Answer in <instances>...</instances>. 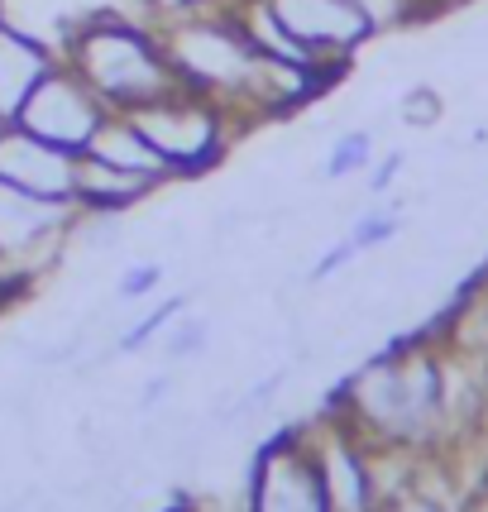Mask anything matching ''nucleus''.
I'll return each mask as SVG.
<instances>
[{
  "mask_svg": "<svg viewBox=\"0 0 488 512\" xmlns=\"http://www.w3.org/2000/svg\"><path fill=\"white\" fill-rule=\"evenodd\" d=\"M345 398L374 436L417 446L445 422V355L426 340L398 345L393 355L364 364Z\"/></svg>",
  "mask_w": 488,
  "mask_h": 512,
  "instance_id": "f257e3e1",
  "label": "nucleus"
},
{
  "mask_svg": "<svg viewBox=\"0 0 488 512\" xmlns=\"http://www.w3.org/2000/svg\"><path fill=\"white\" fill-rule=\"evenodd\" d=\"M67 67L101 96L106 111H139L182 87L163 44L125 20L82 24L67 48Z\"/></svg>",
  "mask_w": 488,
  "mask_h": 512,
  "instance_id": "f03ea898",
  "label": "nucleus"
},
{
  "mask_svg": "<svg viewBox=\"0 0 488 512\" xmlns=\"http://www.w3.org/2000/svg\"><path fill=\"white\" fill-rule=\"evenodd\" d=\"M163 53L178 72V82L187 91H201L211 101H249L254 91V77H259V63L264 53L244 39V29L235 24V15H192V20H178L163 39Z\"/></svg>",
  "mask_w": 488,
  "mask_h": 512,
  "instance_id": "7ed1b4c3",
  "label": "nucleus"
},
{
  "mask_svg": "<svg viewBox=\"0 0 488 512\" xmlns=\"http://www.w3.org/2000/svg\"><path fill=\"white\" fill-rule=\"evenodd\" d=\"M139 125V134L158 149V158L168 163V173H201L211 168L225 149V115L211 96L201 91H168L139 111H125Z\"/></svg>",
  "mask_w": 488,
  "mask_h": 512,
  "instance_id": "20e7f679",
  "label": "nucleus"
},
{
  "mask_svg": "<svg viewBox=\"0 0 488 512\" xmlns=\"http://www.w3.org/2000/svg\"><path fill=\"white\" fill-rule=\"evenodd\" d=\"M106 106H101V96L72 72L67 63H53L44 72V82L29 91V101L20 106V115L10 120V125H20V130L39 134L48 144H58L67 154H82L91 144V134L96 125L106 120Z\"/></svg>",
  "mask_w": 488,
  "mask_h": 512,
  "instance_id": "39448f33",
  "label": "nucleus"
},
{
  "mask_svg": "<svg viewBox=\"0 0 488 512\" xmlns=\"http://www.w3.org/2000/svg\"><path fill=\"white\" fill-rule=\"evenodd\" d=\"M264 5L316 63H345L364 39H374L355 0H264Z\"/></svg>",
  "mask_w": 488,
  "mask_h": 512,
  "instance_id": "423d86ee",
  "label": "nucleus"
},
{
  "mask_svg": "<svg viewBox=\"0 0 488 512\" xmlns=\"http://www.w3.org/2000/svg\"><path fill=\"white\" fill-rule=\"evenodd\" d=\"M0 182L20 187L29 197L67 201L72 206V192H77V154H67V149L20 130V125H5L0 130Z\"/></svg>",
  "mask_w": 488,
  "mask_h": 512,
  "instance_id": "0eeeda50",
  "label": "nucleus"
},
{
  "mask_svg": "<svg viewBox=\"0 0 488 512\" xmlns=\"http://www.w3.org/2000/svg\"><path fill=\"white\" fill-rule=\"evenodd\" d=\"M254 512H331L321 460L292 441H278L259 460L254 479Z\"/></svg>",
  "mask_w": 488,
  "mask_h": 512,
  "instance_id": "6e6552de",
  "label": "nucleus"
},
{
  "mask_svg": "<svg viewBox=\"0 0 488 512\" xmlns=\"http://www.w3.org/2000/svg\"><path fill=\"white\" fill-rule=\"evenodd\" d=\"M67 230H72V206L67 201L29 197L20 187L0 182V264L39 254V249L53 245Z\"/></svg>",
  "mask_w": 488,
  "mask_h": 512,
  "instance_id": "1a4fd4ad",
  "label": "nucleus"
},
{
  "mask_svg": "<svg viewBox=\"0 0 488 512\" xmlns=\"http://www.w3.org/2000/svg\"><path fill=\"white\" fill-rule=\"evenodd\" d=\"M48 67H53V53L39 39L20 34L15 24H0V120L5 125L20 115V106L44 82Z\"/></svg>",
  "mask_w": 488,
  "mask_h": 512,
  "instance_id": "9d476101",
  "label": "nucleus"
},
{
  "mask_svg": "<svg viewBox=\"0 0 488 512\" xmlns=\"http://www.w3.org/2000/svg\"><path fill=\"white\" fill-rule=\"evenodd\" d=\"M158 187V178H144V173H125V168H111L101 158L77 154V192H72V206L82 211H130L134 201H144Z\"/></svg>",
  "mask_w": 488,
  "mask_h": 512,
  "instance_id": "9b49d317",
  "label": "nucleus"
},
{
  "mask_svg": "<svg viewBox=\"0 0 488 512\" xmlns=\"http://www.w3.org/2000/svg\"><path fill=\"white\" fill-rule=\"evenodd\" d=\"M82 154L101 158V163H111V168H125V173H144V178H173L168 173V163L158 158V149L139 134V125H134L125 111H111L101 125H96V134H91V144L82 149Z\"/></svg>",
  "mask_w": 488,
  "mask_h": 512,
  "instance_id": "f8f14e48",
  "label": "nucleus"
},
{
  "mask_svg": "<svg viewBox=\"0 0 488 512\" xmlns=\"http://www.w3.org/2000/svg\"><path fill=\"white\" fill-rule=\"evenodd\" d=\"M321 460V479H326V498H331V512H378V484L364 455H359L350 441H326V450L316 455Z\"/></svg>",
  "mask_w": 488,
  "mask_h": 512,
  "instance_id": "ddd939ff",
  "label": "nucleus"
},
{
  "mask_svg": "<svg viewBox=\"0 0 488 512\" xmlns=\"http://www.w3.org/2000/svg\"><path fill=\"white\" fill-rule=\"evenodd\" d=\"M359 15L369 20L374 34H393V29H412V24H426L445 15L436 0H355Z\"/></svg>",
  "mask_w": 488,
  "mask_h": 512,
  "instance_id": "4468645a",
  "label": "nucleus"
},
{
  "mask_svg": "<svg viewBox=\"0 0 488 512\" xmlns=\"http://www.w3.org/2000/svg\"><path fill=\"white\" fill-rule=\"evenodd\" d=\"M374 163V134L369 130H350L340 134L331 144V154H326V178L340 182V178H355V173H364Z\"/></svg>",
  "mask_w": 488,
  "mask_h": 512,
  "instance_id": "2eb2a0df",
  "label": "nucleus"
},
{
  "mask_svg": "<svg viewBox=\"0 0 488 512\" xmlns=\"http://www.w3.org/2000/svg\"><path fill=\"white\" fill-rule=\"evenodd\" d=\"M206 345H211V321H206V316L178 312L168 321V331H163V355L168 359H192V355H201Z\"/></svg>",
  "mask_w": 488,
  "mask_h": 512,
  "instance_id": "dca6fc26",
  "label": "nucleus"
},
{
  "mask_svg": "<svg viewBox=\"0 0 488 512\" xmlns=\"http://www.w3.org/2000/svg\"><path fill=\"white\" fill-rule=\"evenodd\" d=\"M441 115H445V101H441V91L436 87H407L402 91V101H398V120L407 125V130H436L441 125Z\"/></svg>",
  "mask_w": 488,
  "mask_h": 512,
  "instance_id": "f3484780",
  "label": "nucleus"
},
{
  "mask_svg": "<svg viewBox=\"0 0 488 512\" xmlns=\"http://www.w3.org/2000/svg\"><path fill=\"white\" fill-rule=\"evenodd\" d=\"M398 230H402V211H398V206H374V211H364V216L350 225V245L364 254V249L388 245Z\"/></svg>",
  "mask_w": 488,
  "mask_h": 512,
  "instance_id": "a211bd4d",
  "label": "nucleus"
},
{
  "mask_svg": "<svg viewBox=\"0 0 488 512\" xmlns=\"http://www.w3.org/2000/svg\"><path fill=\"white\" fill-rule=\"evenodd\" d=\"M182 312V297H173V302H163V307H154V312L144 316V321H134V331H125L120 340H115V350L120 355H134V350H144L154 335H163L168 331V321Z\"/></svg>",
  "mask_w": 488,
  "mask_h": 512,
  "instance_id": "6ab92c4d",
  "label": "nucleus"
},
{
  "mask_svg": "<svg viewBox=\"0 0 488 512\" xmlns=\"http://www.w3.org/2000/svg\"><path fill=\"white\" fill-rule=\"evenodd\" d=\"M163 283V264H134L120 283H115V292H120V302H139V297H149V292Z\"/></svg>",
  "mask_w": 488,
  "mask_h": 512,
  "instance_id": "aec40b11",
  "label": "nucleus"
},
{
  "mask_svg": "<svg viewBox=\"0 0 488 512\" xmlns=\"http://www.w3.org/2000/svg\"><path fill=\"white\" fill-rule=\"evenodd\" d=\"M378 512H460V508H450V503H441V498H431L422 489H402L393 498H378Z\"/></svg>",
  "mask_w": 488,
  "mask_h": 512,
  "instance_id": "412c9836",
  "label": "nucleus"
},
{
  "mask_svg": "<svg viewBox=\"0 0 488 512\" xmlns=\"http://www.w3.org/2000/svg\"><path fill=\"white\" fill-rule=\"evenodd\" d=\"M355 254H359V249L350 245V235H345V240H335V245L326 249V259H321V264L311 268V278H316V283H326L331 273H340L345 264H355Z\"/></svg>",
  "mask_w": 488,
  "mask_h": 512,
  "instance_id": "4be33fe9",
  "label": "nucleus"
},
{
  "mask_svg": "<svg viewBox=\"0 0 488 512\" xmlns=\"http://www.w3.org/2000/svg\"><path fill=\"white\" fill-rule=\"evenodd\" d=\"M402 163H407V158H402V154H388V158H383V163H378V168H374V178H369V192H374V197H383V192H388V187L398 182Z\"/></svg>",
  "mask_w": 488,
  "mask_h": 512,
  "instance_id": "5701e85b",
  "label": "nucleus"
},
{
  "mask_svg": "<svg viewBox=\"0 0 488 512\" xmlns=\"http://www.w3.org/2000/svg\"><path fill=\"white\" fill-rule=\"evenodd\" d=\"M163 398H168V374H158V379L144 383V398H139V407H144V412H154Z\"/></svg>",
  "mask_w": 488,
  "mask_h": 512,
  "instance_id": "b1692460",
  "label": "nucleus"
},
{
  "mask_svg": "<svg viewBox=\"0 0 488 512\" xmlns=\"http://www.w3.org/2000/svg\"><path fill=\"white\" fill-rule=\"evenodd\" d=\"M474 288H479V292H488V259H484V264H479V268H474Z\"/></svg>",
  "mask_w": 488,
  "mask_h": 512,
  "instance_id": "393cba45",
  "label": "nucleus"
},
{
  "mask_svg": "<svg viewBox=\"0 0 488 512\" xmlns=\"http://www.w3.org/2000/svg\"><path fill=\"white\" fill-rule=\"evenodd\" d=\"M436 5H441V10H455V5H465V0H436Z\"/></svg>",
  "mask_w": 488,
  "mask_h": 512,
  "instance_id": "a878e982",
  "label": "nucleus"
},
{
  "mask_svg": "<svg viewBox=\"0 0 488 512\" xmlns=\"http://www.w3.org/2000/svg\"><path fill=\"white\" fill-rule=\"evenodd\" d=\"M0 24H5V0H0Z\"/></svg>",
  "mask_w": 488,
  "mask_h": 512,
  "instance_id": "bb28decb",
  "label": "nucleus"
},
{
  "mask_svg": "<svg viewBox=\"0 0 488 512\" xmlns=\"http://www.w3.org/2000/svg\"><path fill=\"white\" fill-rule=\"evenodd\" d=\"M0 130H5V120H0Z\"/></svg>",
  "mask_w": 488,
  "mask_h": 512,
  "instance_id": "cd10ccee",
  "label": "nucleus"
}]
</instances>
